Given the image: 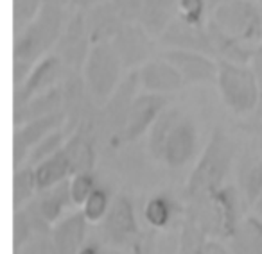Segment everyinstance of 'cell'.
Segmentation results:
<instances>
[{"label": "cell", "instance_id": "7", "mask_svg": "<svg viewBox=\"0 0 262 254\" xmlns=\"http://www.w3.org/2000/svg\"><path fill=\"white\" fill-rule=\"evenodd\" d=\"M99 231H101L104 245H108L110 249L126 250L142 233L133 200L124 193L113 197L112 208L104 220L101 222Z\"/></svg>", "mask_w": 262, "mask_h": 254}, {"label": "cell", "instance_id": "24", "mask_svg": "<svg viewBox=\"0 0 262 254\" xmlns=\"http://www.w3.org/2000/svg\"><path fill=\"white\" fill-rule=\"evenodd\" d=\"M38 193V183L34 167L22 165L13 172V211L26 208Z\"/></svg>", "mask_w": 262, "mask_h": 254}, {"label": "cell", "instance_id": "21", "mask_svg": "<svg viewBox=\"0 0 262 254\" xmlns=\"http://www.w3.org/2000/svg\"><path fill=\"white\" fill-rule=\"evenodd\" d=\"M176 16L178 0H144L139 23L158 40Z\"/></svg>", "mask_w": 262, "mask_h": 254}, {"label": "cell", "instance_id": "29", "mask_svg": "<svg viewBox=\"0 0 262 254\" xmlns=\"http://www.w3.org/2000/svg\"><path fill=\"white\" fill-rule=\"evenodd\" d=\"M212 8V0H178V18L189 23L207 26Z\"/></svg>", "mask_w": 262, "mask_h": 254}, {"label": "cell", "instance_id": "12", "mask_svg": "<svg viewBox=\"0 0 262 254\" xmlns=\"http://www.w3.org/2000/svg\"><path fill=\"white\" fill-rule=\"evenodd\" d=\"M160 54L174 65L187 86H210L217 81V59L203 52L162 48Z\"/></svg>", "mask_w": 262, "mask_h": 254}, {"label": "cell", "instance_id": "19", "mask_svg": "<svg viewBox=\"0 0 262 254\" xmlns=\"http://www.w3.org/2000/svg\"><path fill=\"white\" fill-rule=\"evenodd\" d=\"M225 243L232 254H262V218L248 213Z\"/></svg>", "mask_w": 262, "mask_h": 254}, {"label": "cell", "instance_id": "32", "mask_svg": "<svg viewBox=\"0 0 262 254\" xmlns=\"http://www.w3.org/2000/svg\"><path fill=\"white\" fill-rule=\"evenodd\" d=\"M108 2L126 23H137L140 20L144 0H108Z\"/></svg>", "mask_w": 262, "mask_h": 254}, {"label": "cell", "instance_id": "5", "mask_svg": "<svg viewBox=\"0 0 262 254\" xmlns=\"http://www.w3.org/2000/svg\"><path fill=\"white\" fill-rule=\"evenodd\" d=\"M81 75L92 102L97 108H102L119 88L126 75V68L112 43H99L92 45Z\"/></svg>", "mask_w": 262, "mask_h": 254}, {"label": "cell", "instance_id": "14", "mask_svg": "<svg viewBox=\"0 0 262 254\" xmlns=\"http://www.w3.org/2000/svg\"><path fill=\"white\" fill-rule=\"evenodd\" d=\"M158 43H160V48L203 52V54L215 58L210 34H208V23L207 26H198V23H189L176 16L171 22V26L164 31V34L158 38Z\"/></svg>", "mask_w": 262, "mask_h": 254}, {"label": "cell", "instance_id": "39", "mask_svg": "<svg viewBox=\"0 0 262 254\" xmlns=\"http://www.w3.org/2000/svg\"><path fill=\"white\" fill-rule=\"evenodd\" d=\"M251 211H253V215H257L258 218H262V193H260V197L257 199V202L253 204Z\"/></svg>", "mask_w": 262, "mask_h": 254}, {"label": "cell", "instance_id": "22", "mask_svg": "<svg viewBox=\"0 0 262 254\" xmlns=\"http://www.w3.org/2000/svg\"><path fill=\"white\" fill-rule=\"evenodd\" d=\"M237 186L250 210L262 193V160L257 156H243L237 165Z\"/></svg>", "mask_w": 262, "mask_h": 254}, {"label": "cell", "instance_id": "1", "mask_svg": "<svg viewBox=\"0 0 262 254\" xmlns=\"http://www.w3.org/2000/svg\"><path fill=\"white\" fill-rule=\"evenodd\" d=\"M70 15L67 0H43L33 22L13 36V86H18L38 61L52 54Z\"/></svg>", "mask_w": 262, "mask_h": 254}, {"label": "cell", "instance_id": "35", "mask_svg": "<svg viewBox=\"0 0 262 254\" xmlns=\"http://www.w3.org/2000/svg\"><path fill=\"white\" fill-rule=\"evenodd\" d=\"M205 254H232V250L228 249L223 240L217 238H208L207 242V249H205Z\"/></svg>", "mask_w": 262, "mask_h": 254}, {"label": "cell", "instance_id": "31", "mask_svg": "<svg viewBox=\"0 0 262 254\" xmlns=\"http://www.w3.org/2000/svg\"><path fill=\"white\" fill-rule=\"evenodd\" d=\"M99 186L95 172H77L70 177V193H72L74 204L77 208H81L84 204V200L90 197V193Z\"/></svg>", "mask_w": 262, "mask_h": 254}, {"label": "cell", "instance_id": "23", "mask_svg": "<svg viewBox=\"0 0 262 254\" xmlns=\"http://www.w3.org/2000/svg\"><path fill=\"white\" fill-rule=\"evenodd\" d=\"M176 213H178L176 200L171 199L167 193H157L144 206L146 224L149 225V229H155V231H162V229L169 227L174 220Z\"/></svg>", "mask_w": 262, "mask_h": 254}, {"label": "cell", "instance_id": "13", "mask_svg": "<svg viewBox=\"0 0 262 254\" xmlns=\"http://www.w3.org/2000/svg\"><path fill=\"white\" fill-rule=\"evenodd\" d=\"M67 123V113H54V115L43 116L26 122L22 125H15L13 129V168H18L27 163L31 150L51 133L63 127Z\"/></svg>", "mask_w": 262, "mask_h": 254}, {"label": "cell", "instance_id": "18", "mask_svg": "<svg viewBox=\"0 0 262 254\" xmlns=\"http://www.w3.org/2000/svg\"><path fill=\"white\" fill-rule=\"evenodd\" d=\"M61 111H65V90H63V83L38 93L29 102H26L22 108L13 109V123L15 125H22V123L31 122V120L43 118V116L54 115V113H61Z\"/></svg>", "mask_w": 262, "mask_h": 254}, {"label": "cell", "instance_id": "4", "mask_svg": "<svg viewBox=\"0 0 262 254\" xmlns=\"http://www.w3.org/2000/svg\"><path fill=\"white\" fill-rule=\"evenodd\" d=\"M215 88L223 104L239 118H250L260 106L262 90L251 65L217 59Z\"/></svg>", "mask_w": 262, "mask_h": 254}, {"label": "cell", "instance_id": "40", "mask_svg": "<svg viewBox=\"0 0 262 254\" xmlns=\"http://www.w3.org/2000/svg\"><path fill=\"white\" fill-rule=\"evenodd\" d=\"M217 2H219V0H212V4H214V6L217 4ZM212 9H214V8H212Z\"/></svg>", "mask_w": 262, "mask_h": 254}, {"label": "cell", "instance_id": "11", "mask_svg": "<svg viewBox=\"0 0 262 254\" xmlns=\"http://www.w3.org/2000/svg\"><path fill=\"white\" fill-rule=\"evenodd\" d=\"M171 104L172 95L140 91L135 97V100H133V104H131L129 113H127L122 142H137L144 135H147L149 129L153 127V123L160 116V113Z\"/></svg>", "mask_w": 262, "mask_h": 254}, {"label": "cell", "instance_id": "20", "mask_svg": "<svg viewBox=\"0 0 262 254\" xmlns=\"http://www.w3.org/2000/svg\"><path fill=\"white\" fill-rule=\"evenodd\" d=\"M34 174H36L38 192L59 185L63 181H69L74 175V167L65 145L56 154H52V156L45 158L43 161H40L34 167Z\"/></svg>", "mask_w": 262, "mask_h": 254}, {"label": "cell", "instance_id": "33", "mask_svg": "<svg viewBox=\"0 0 262 254\" xmlns=\"http://www.w3.org/2000/svg\"><path fill=\"white\" fill-rule=\"evenodd\" d=\"M155 229L142 231L140 236L131 243L124 254H157V242H155Z\"/></svg>", "mask_w": 262, "mask_h": 254}, {"label": "cell", "instance_id": "6", "mask_svg": "<svg viewBox=\"0 0 262 254\" xmlns=\"http://www.w3.org/2000/svg\"><path fill=\"white\" fill-rule=\"evenodd\" d=\"M210 20L241 43L253 48L262 43V6L255 0H219Z\"/></svg>", "mask_w": 262, "mask_h": 254}, {"label": "cell", "instance_id": "37", "mask_svg": "<svg viewBox=\"0 0 262 254\" xmlns=\"http://www.w3.org/2000/svg\"><path fill=\"white\" fill-rule=\"evenodd\" d=\"M250 118H251V129H253L255 135L262 140V102H260V106H258V109L250 116Z\"/></svg>", "mask_w": 262, "mask_h": 254}, {"label": "cell", "instance_id": "16", "mask_svg": "<svg viewBox=\"0 0 262 254\" xmlns=\"http://www.w3.org/2000/svg\"><path fill=\"white\" fill-rule=\"evenodd\" d=\"M90 222L83 215V211L77 210L63 217L58 224H54L51 231L52 242L56 245L58 254H77L81 247L88 242V231Z\"/></svg>", "mask_w": 262, "mask_h": 254}, {"label": "cell", "instance_id": "8", "mask_svg": "<svg viewBox=\"0 0 262 254\" xmlns=\"http://www.w3.org/2000/svg\"><path fill=\"white\" fill-rule=\"evenodd\" d=\"M112 45L122 61L126 72L139 70L144 63L155 58L158 54V48H160L157 38L139 22L124 23L115 40L112 41Z\"/></svg>", "mask_w": 262, "mask_h": 254}, {"label": "cell", "instance_id": "34", "mask_svg": "<svg viewBox=\"0 0 262 254\" xmlns=\"http://www.w3.org/2000/svg\"><path fill=\"white\" fill-rule=\"evenodd\" d=\"M106 0H67V4H69L70 11H88V9L95 8V6L102 4Z\"/></svg>", "mask_w": 262, "mask_h": 254}, {"label": "cell", "instance_id": "26", "mask_svg": "<svg viewBox=\"0 0 262 254\" xmlns=\"http://www.w3.org/2000/svg\"><path fill=\"white\" fill-rule=\"evenodd\" d=\"M72 133H74L72 129H70V127L65 123L63 127L56 129L54 133H51L49 136H45V138L41 140V142L38 143L33 150H31L29 158H27V165H31V167H36V165L40 163V161H43L45 158L56 154L63 145H65L67 140L70 138V135H72Z\"/></svg>", "mask_w": 262, "mask_h": 254}, {"label": "cell", "instance_id": "41", "mask_svg": "<svg viewBox=\"0 0 262 254\" xmlns=\"http://www.w3.org/2000/svg\"><path fill=\"white\" fill-rule=\"evenodd\" d=\"M255 2H257V4H262V0H255Z\"/></svg>", "mask_w": 262, "mask_h": 254}, {"label": "cell", "instance_id": "38", "mask_svg": "<svg viewBox=\"0 0 262 254\" xmlns=\"http://www.w3.org/2000/svg\"><path fill=\"white\" fill-rule=\"evenodd\" d=\"M13 254H38V250H36V240H34L33 243H29L27 247H24L22 250H18V252H13Z\"/></svg>", "mask_w": 262, "mask_h": 254}, {"label": "cell", "instance_id": "2", "mask_svg": "<svg viewBox=\"0 0 262 254\" xmlns=\"http://www.w3.org/2000/svg\"><path fill=\"white\" fill-rule=\"evenodd\" d=\"M200 129L189 113L172 102L160 113L147 133V149L153 160L171 170H180L200 158Z\"/></svg>", "mask_w": 262, "mask_h": 254}, {"label": "cell", "instance_id": "28", "mask_svg": "<svg viewBox=\"0 0 262 254\" xmlns=\"http://www.w3.org/2000/svg\"><path fill=\"white\" fill-rule=\"evenodd\" d=\"M36 236V227H34L26 208L13 211V252H18L24 247L33 243Z\"/></svg>", "mask_w": 262, "mask_h": 254}, {"label": "cell", "instance_id": "30", "mask_svg": "<svg viewBox=\"0 0 262 254\" xmlns=\"http://www.w3.org/2000/svg\"><path fill=\"white\" fill-rule=\"evenodd\" d=\"M41 6L43 0H13V36L33 22Z\"/></svg>", "mask_w": 262, "mask_h": 254}, {"label": "cell", "instance_id": "17", "mask_svg": "<svg viewBox=\"0 0 262 254\" xmlns=\"http://www.w3.org/2000/svg\"><path fill=\"white\" fill-rule=\"evenodd\" d=\"M83 16L92 45L112 43L119 34V31L122 29V26L126 23L108 0L88 9V11H83Z\"/></svg>", "mask_w": 262, "mask_h": 254}, {"label": "cell", "instance_id": "10", "mask_svg": "<svg viewBox=\"0 0 262 254\" xmlns=\"http://www.w3.org/2000/svg\"><path fill=\"white\" fill-rule=\"evenodd\" d=\"M92 50V41L81 11H72L61 38L54 47V54L63 61L69 72H83L84 61Z\"/></svg>", "mask_w": 262, "mask_h": 254}, {"label": "cell", "instance_id": "36", "mask_svg": "<svg viewBox=\"0 0 262 254\" xmlns=\"http://www.w3.org/2000/svg\"><path fill=\"white\" fill-rule=\"evenodd\" d=\"M102 252H104L102 243H99L97 240H88L77 254H102Z\"/></svg>", "mask_w": 262, "mask_h": 254}, {"label": "cell", "instance_id": "15", "mask_svg": "<svg viewBox=\"0 0 262 254\" xmlns=\"http://www.w3.org/2000/svg\"><path fill=\"white\" fill-rule=\"evenodd\" d=\"M139 81L144 91L160 95H174L187 86L182 73L174 68L171 61L158 52L155 58L146 61L139 70Z\"/></svg>", "mask_w": 262, "mask_h": 254}, {"label": "cell", "instance_id": "9", "mask_svg": "<svg viewBox=\"0 0 262 254\" xmlns=\"http://www.w3.org/2000/svg\"><path fill=\"white\" fill-rule=\"evenodd\" d=\"M69 73L70 72L67 70V66L54 52L45 56L41 61H38L33 66L29 75L18 86H13V109L22 108L26 102H29L38 93L61 84Z\"/></svg>", "mask_w": 262, "mask_h": 254}, {"label": "cell", "instance_id": "27", "mask_svg": "<svg viewBox=\"0 0 262 254\" xmlns=\"http://www.w3.org/2000/svg\"><path fill=\"white\" fill-rule=\"evenodd\" d=\"M112 202H113V195L110 192V188L99 185L90 193V197L84 200V204L81 206V211H83V215L86 217V220L90 224H101L106 215H108Z\"/></svg>", "mask_w": 262, "mask_h": 254}, {"label": "cell", "instance_id": "25", "mask_svg": "<svg viewBox=\"0 0 262 254\" xmlns=\"http://www.w3.org/2000/svg\"><path fill=\"white\" fill-rule=\"evenodd\" d=\"M208 238H210V236H208L192 218L185 217L182 225H180L176 254H205Z\"/></svg>", "mask_w": 262, "mask_h": 254}, {"label": "cell", "instance_id": "3", "mask_svg": "<svg viewBox=\"0 0 262 254\" xmlns=\"http://www.w3.org/2000/svg\"><path fill=\"white\" fill-rule=\"evenodd\" d=\"M235 160V145L223 127H215L203 147L185 185V208L205 204L228 183Z\"/></svg>", "mask_w": 262, "mask_h": 254}]
</instances>
